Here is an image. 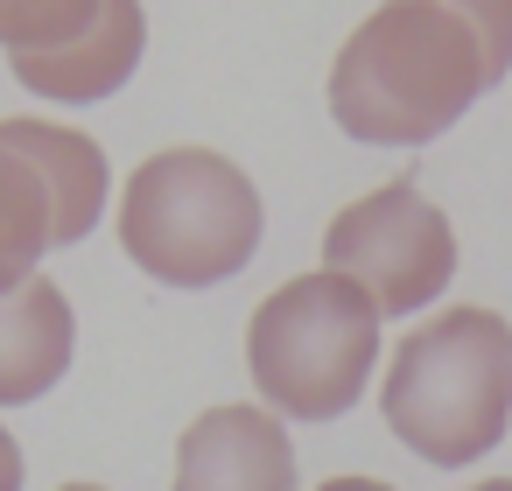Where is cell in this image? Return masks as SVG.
I'll list each match as a JSON object with an SVG mask.
<instances>
[{
  "label": "cell",
  "instance_id": "obj_12",
  "mask_svg": "<svg viewBox=\"0 0 512 491\" xmlns=\"http://www.w3.org/2000/svg\"><path fill=\"white\" fill-rule=\"evenodd\" d=\"M442 8L477 36L491 85H498V78H512V0H442Z\"/></svg>",
  "mask_w": 512,
  "mask_h": 491
},
{
  "label": "cell",
  "instance_id": "obj_14",
  "mask_svg": "<svg viewBox=\"0 0 512 491\" xmlns=\"http://www.w3.org/2000/svg\"><path fill=\"white\" fill-rule=\"evenodd\" d=\"M309 491H400V484H386V477H372V470H344V477H323V484H309Z\"/></svg>",
  "mask_w": 512,
  "mask_h": 491
},
{
  "label": "cell",
  "instance_id": "obj_7",
  "mask_svg": "<svg viewBox=\"0 0 512 491\" xmlns=\"http://www.w3.org/2000/svg\"><path fill=\"white\" fill-rule=\"evenodd\" d=\"M148 64V8L141 0H99V15L57 43V50H36V57H8L15 85L50 99V106H106L120 99Z\"/></svg>",
  "mask_w": 512,
  "mask_h": 491
},
{
  "label": "cell",
  "instance_id": "obj_16",
  "mask_svg": "<svg viewBox=\"0 0 512 491\" xmlns=\"http://www.w3.org/2000/svg\"><path fill=\"white\" fill-rule=\"evenodd\" d=\"M57 491H106V484H85V477H71V484H57Z\"/></svg>",
  "mask_w": 512,
  "mask_h": 491
},
{
  "label": "cell",
  "instance_id": "obj_13",
  "mask_svg": "<svg viewBox=\"0 0 512 491\" xmlns=\"http://www.w3.org/2000/svg\"><path fill=\"white\" fill-rule=\"evenodd\" d=\"M22 484H29V456H22L15 428L0 421V491H22Z\"/></svg>",
  "mask_w": 512,
  "mask_h": 491
},
{
  "label": "cell",
  "instance_id": "obj_9",
  "mask_svg": "<svg viewBox=\"0 0 512 491\" xmlns=\"http://www.w3.org/2000/svg\"><path fill=\"white\" fill-rule=\"evenodd\" d=\"M78 365V309L71 295L36 274L0 295V414L50 400Z\"/></svg>",
  "mask_w": 512,
  "mask_h": 491
},
{
  "label": "cell",
  "instance_id": "obj_2",
  "mask_svg": "<svg viewBox=\"0 0 512 491\" xmlns=\"http://www.w3.org/2000/svg\"><path fill=\"white\" fill-rule=\"evenodd\" d=\"M379 421L428 470H477L512 435V323L484 302H442L379 358Z\"/></svg>",
  "mask_w": 512,
  "mask_h": 491
},
{
  "label": "cell",
  "instance_id": "obj_4",
  "mask_svg": "<svg viewBox=\"0 0 512 491\" xmlns=\"http://www.w3.org/2000/svg\"><path fill=\"white\" fill-rule=\"evenodd\" d=\"M386 358V316L330 267L288 274L246 316V379L274 421H344Z\"/></svg>",
  "mask_w": 512,
  "mask_h": 491
},
{
  "label": "cell",
  "instance_id": "obj_8",
  "mask_svg": "<svg viewBox=\"0 0 512 491\" xmlns=\"http://www.w3.org/2000/svg\"><path fill=\"white\" fill-rule=\"evenodd\" d=\"M0 148H15V155L36 169V183H43V197H50V239H57V246H85V239L113 218L120 176H113L106 148H99L85 127L43 120V113H15V120H0Z\"/></svg>",
  "mask_w": 512,
  "mask_h": 491
},
{
  "label": "cell",
  "instance_id": "obj_10",
  "mask_svg": "<svg viewBox=\"0 0 512 491\" xmlns=\"http://www.w3.org/2000/svg\"><path fill=\"white\" fill-rule=\"evenodd\" d=\"M50 253H57V239H50V197H43L36 169L15 148H0V295L36 281Z\"/></svg>",
  "mask_w": 512,
  "mask_h": 491
},
{
  "label": "cell",
  "instance_id": "obj_5",
  "mask_svg": "<svg viewBox=\"0 0 512 491\" xmlns=\"http://www.w3.org/2000/svg\"><path fill=\"white\" fill-rule=\"evenodd\" d=\"M456 260H463V246H456L449 211L407 176L351 197L323 225V267L344 274L351 288H365V302L386 323H414V316L442 309Z\"/></svg>",
  "mask_w": 512,
  "mask_h": 491
},
{
  "label": "cell",
  "instance_id": "obj_6",
  "mask_svg": "<svg viewBox=\"0 0 512 491\" xmlns=\"http://www.w3.org/2000/svg\"><path fill=\"white\" fill-rule=\"evenodd\" d=\"M169 491H302V456L288 421L260 400H218L183 421Z\"/></svg>",
  "mask_w": 512,
  "mask_h": 491
},
{
  "label": "cell",
  "instance_id": "obj_3",
  "mask_svg": "<svg viewBox=\"0 0 512 491\" xmlns=\"http://www.w3.org/2000/svg\"><path fill=\"white\" fill-rule=\"evenodd\" d=\"M113 239L134 274L204 295L239 281L267 239V197L246 162L204 141L155 148L113 190Z\"/></svg>",
  "mask_w": 512,
  "mask_h": 491
},
{
  "label": "cell",
  "instance_id": "obj_15",
  "mask_svg": "<svg viewBox=\"0 0 512 491\" xmlns=\"http://www.w3.org/2000/svg\"><path fill=\"white\" fill-rule=\"evenodd\" d=\"M463 491H512V477H477V484H463Z\"/></svg>",
  "mask_w": 512,
  "mask_h": 491
},
{
  "label": "cell",
  "instance_id": "obj_11",
  "mask_svg": "<svg viewBox=\"0 0 512 491\" xmlns=\"http://www.w3.org/2000/svg\"><path fill=\"white\" fill-rule=\"evenodd\" d=\"M99 15V0H0V57H36L71 43Z\"/></svg>",
  "mask_w": 512,
  "mask_h": 491
},
{
  "label": "cell",
  "instance_id": "obj_1",
  "mask_svg": "<svg viewBox=\"0 0 512 491\" xmlns=\"http://www.w3.org/2000/svg\"><path fill=\"white\" fill-rule=\"evenodd\" d=\"M491 92L477 36L442 0H379L330 57L323 106L365 148H428Z\"/></svg>",
  "mask_w": 512,
  "mask_h": 491
}]
</instances>
